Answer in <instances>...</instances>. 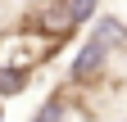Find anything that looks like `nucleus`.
I'll use <instances>...</instances> for the list:
<instances>
[{"instance_id":"nucleus-1","label":"nucleus","mask_w":127,"mask_h":122,"mask_svg":"<svg viewBox=\"0 0 127 122\" xmlns=\"http://www.w3.org/2000/svg\"><path fill=\"white\" fill-rule=\"evenodd\" d=\"M59 50H64V36H55V32H41V27H32V23L5 27V32H0V95L23 90V81L41 63H50Z\"/></svg>"},{"instance_id":"nucleus-2","label":"nucleus","mask_w":127,"mask_h":122,"mask_svg":"<svg viewBox=\"0 0 127 122\" xmlns=\"http://www.w3.org/2000/svg\"><path fill=\"white\" fill-rule=\"evenodd\" d=\"M123 41V23L118 18H104L100 27H95V36L82 45V54H77V63H73V86H86V81H95L104 72V59H109V50Z\"/></svg>"},{"instance_id":"nucleus-3","label":"nucleus","mask_w":127,"mask_h":122,"mask_svg":"<svg viewBox=\"0 0 127 122\" xmlns=\"http://www.w3.org/2000/svg\"><path fill=\"white\" fill-rule=\"evenodd\" d=\"M95 9V0H41L36 9H32V27H41V32H55L68 41L77 27H82V18Z\"/></svg>"},{"instance_id":"nucleus-4","label":"nucleus","mask_w":127,"mask_h":122,"mask_svg":"<svg viewBox=\"0 0 127 122\" xmlns=\"http://www.w3.org/2000/svg\"><path fill=\"white\" fill-rule=\"evenodd\" d=\"M32 122H59V118H55V104H45V113H36Z\"/></svg>"}]
</instances>
